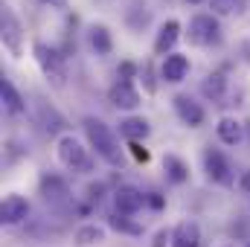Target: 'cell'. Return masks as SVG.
<instances>
[{
  "label": "cell",
  "mask_w": 250,
  "mask_h": 247,
  "mask_svg": "<svg viewBox=\"0 0 250 247\" xmlns=\"http://www.w3.org/2000/svg\"><path fill=\"white\" fill-rule=\"evenodd\" d=\"M209 9L224 18H239L248 9V0H209Z\"/></svg>",
  "instance_id": "cell-22"
},
{
  "label": "cell",
  "mask_w": 250,
  "mask_h": 247,
  "mask_svg": "<svg viewBox=\"0 0 250 247\" xmlns=\"http://www.w3.org/2000/svg\"><path fill=\"white\" fill-rule=\"evenodd\" d=\"M105 236H108L105 227H99V224H82L76 230L73 242H76V247H93V245H99V242H105Z\"/></svg>",
  "instance_id": "cell-19"
},
{
  "label": "cell",
  "mask_w": 250,
  "mask_h": 247,
  "mask_svg": "<svg viewBox=\"0 0 250 247\" xmlns=\"http://www.w3.org/2000/svg\"><path fill=\"white\" fill-rule=\"evenodd\" d=\"M128 151L134 154L137 163H148L151 160V154H148V148H143V143H128Z\"/></svg>",
  "instance_id": "cell-25"
},
{
  "label": "cell",
  "mask_w": 250,
  "mask_h": 247,
  "mask_svg": "<svg viewBox=\"0 0 250 247\" xmlns=\"http://www.w3.org/2000/svg\"><path fill=\"white\" fill-rule=\"evenodd\" d=\"M172 247H201V227L195 221H181L172 230Z\"/></svg>",
  "instance_id": "cell-14"
},
{
  "label": "cell",
  "mask_w": 250,
  "mask_h": 247,
  "mask_svg": "<svg viewBox=\"0 0 250 247\" xmlns=\"http://www.w3.org/2000/svg\"><path fill=\"white\" fill-rule=\"evenodd\" d=\"M0 41L9 50L12 59H21L23 56V26H21L18 15L12 12V6H6V3L0 9Z\"/></svg>",
  "instance_id": "cell-4"
},
{
  "label": "cell",
  "mask_w": 250,
  "mask_h": 247,
  "mask_svg": "<svg viewBox=\"0 0 250 247\" xmlns=\"http://www.w3.org/2000/svg\"><path fill=\"white\" fill-rule=\"evenodd\" d=\"M189 3H201V0H189Z\"/></svg>",
  "instance_id": "cell-32"
},
{
  "label": "cell",
  "mask_w": 250,
  "mask_h": 247,
  "mask_svg": "<svg viewBox=\"0 0 250 247\" xmlns=\"http://www.w3.org/2000/svg\"><path fill=\"white\" fill-rule=\"evenodd\" d=\"M32 56H35V62L41 67L44 79L50 82V87H56V90L67 87V64H64V56L56 47H50L44 41H35L32 44Z\"/></svg>",
  "instance_id": "cell-2"
},
{
  "label": "cell",
  "mask_w": 250,
  "mask_h": 247,
  "mask_svg": "<svg viewBox=\"0 0 250 247\" xmlns=\"http://www.w3.org/2000/svg\"><path fill=\"white\" fill-rule=\"evenodd\" d=\"M137 70H140V67H137L134 62H123V64H120V82H131Z\"/></svg>",
  "instance_id": "cell-26"
},
{
  "label": "cell",
  "mask_w": 250,
  "mask_h": 247,
  "mask_svg": "<svg viewBox=\"0 0 250 247\" xmlns=\"http://www.w3.org/2000/svg\"><path fill=\"white\" fill-rule=\"evenodd\" d=\"M221 247H239V245H221Z\"/></svg>",
  "instance_id": "cell-31"
},
{
  "label": "cell",
  "mask_w": 250,
  "mask_h": 247,
  "mask_svg": "<svg viewBox=\"0 0 250 247\" xmlns=\"http://www.w3.org/2000/svg\"><path fill=\"white\" fill-rule=\"evenodd\" d=\"M239 189H242L245 195H250V172H245V175L239 178Z\"/></svg>",
  "instance_id": "cell-29"
},
{
  "label": "cell",
  "mask_w": 250,
  "mask_h": 247,
  "mask_svg": "<svg viewBox=\"0 0 250 247\" xmlns=\"http://www.w3.org/2000/svg\"><path fill=\"white\" fill-rule=\"evenodd\" d=\"M248 128H250V125H248Z\"/></svg>",
  "instance_id": "cell-33"
},
{
  "label": "cell",
  "mask_w": 250,
  "mask_h": 247,
  "mask_svg": "<svg viewBox=\"0 0 250 247\" xmlns=\"http://www.w3.org/2000/svg\"><path fill=\"white\" fill-rule=\"evenodd\" d=\"M56 154H59V163L67 166L70 172H90V169H93L90 151H87V148L82 145V140L73 137V134H62V137H59Z\"/></svg>",
  "instance_id": "cell-3"
},
{
  "label": "cell",
  "mask_w": 250,
  "mask_h": 247,
  "mask_svg": "<svg viewBox=\"0 0 250 247\" xmlns=\"http://www.w3.org/2000/svg\"><path fill=\"white\" fill-rule=\"evenodd\" d=\"M108 227L114 233H123V236H143V224L131 221L128 215H111L108 218Z\"/></svg>",
  "instance_id": "cell-23"
},
{
  "label": "cell",
  "mask_w": 250,
  "mask_h": 247,
  "mask_svg": "<svg viewBox=\"0 0 250 247\" xmlns=\"http://www.w3.org/2000/svg\"><path fill=\"white\" fill-rule=\"evenodd\" d=\"M87 41H90V50H93L96 56H108V53L114 50L111 32H108V26H102V23H93V26L87 29Z\"/></svg>",
  "instance_id": "cell-17"
},
{
  "label": "cell",
  "mask_w": 250,
  "mask_h": 247,
  "mask_svg": "<svg viewBox=\"0 0 250 247\" xmlns=\"http://www.w3.org/2000/svg\"><path fill=\"white\" fill-rule=\"evenodd\" d=\"M178 38H181V23L178 21H166L160 26V32H157V38H154V53L157 56H172Z\"/></svg>",
  "instance_id": "cell-12"
},
{
  "label": "cell",
  "mask_w": 250,
  "mask_h": 247,
  "mask_svg": "<svg viewBox=\"0 0 250 247\" xmlns=\"http://www.w3.org/2000/svg\"><path fill=\"white\" fill-rule=\"evenodd\" d=\"M204 172L212 184L218 186H233L236 184V175H233V166L230 160L218 151V148H207L204 151Z\"/></svg>",
  "instance_id": "cell-6"
},
{
  "label": "cell",
  "mask_w": 250,
  "mask_h": 247,
  "mask_svg": "<svg viewBox=\"0 0 250 247\" xmlns=\"http://www.w3.org/2000/svg\"><path fill=\"white\" fill-rule=\"evenodd\" d=\"M189 73V59L187 56H181V53H172V56H166V62L160 67V79L163 82H169V84H178V82H184Z\"/></svg>",
  "instance_id": "cell-11"
},
{
  "label": "cell",
  "mask_w": 250,
  "mask_h": 247,
  "mask_svg": "<svg viewBox=\"0 0 250 247\" xmlns=\"http://www.w3.org/2000/svg\"><path fill=\"white\" fill-rule=\"evenodd\" d=\"M0 102H3V108H6L12 117H21V114L26 111V105H23V96L15 90V84H12L9 79H0Z\"/></svg>",
  "instance_id": "cell-16"
},
{
  "label": "cell",
  "mask_w": 250,
  "mask_h": 247,
  "mask_svg": "<svg viewBox=\"0 0 250 247\" xmlns=\"http://www.w3.org/2000/svg\"><path fill=\"white\" fill-rule=\"evenodd\" d=\"M148 123L143 120V117H128V120H123L120 123V134H123L128 143H140V140H146L148 137Z\"/></svg>",
  "instance_id": "cell-20"
},
{
  "label": "cell",
  "mask_w": 250,
  "mask_h": 247,
  "mask_svg": "<svg viewBox=\"0 0 250 247\" xmlns=\"http://www.w3.org/2000/svg\"><path fill=\"white\" fill-rule=\"evenodd\" d=\"M172 105H175V114L181 117V123L189 125V128H198V125L204 123V108L192 99V96H187V93H178L175 99H172Z\"/></svg>",
  "instance_id": "cell-9"
},
{
  "label": "cell",
  "mask_w": 250,
  "mask_h": 247,
  "mask_svg": "<svg viewBox=\"0 0 250 247\" xmlns=\"http://www.w3.org/2000/svg\"><path fill=\"white\" fill-rule=\"evenodd\" d=\"M26 215H29V201L26 198H21V195H6L3 198V204H0V221L6 227H15V224L26 221Z\"/></svg>",
  "instance_id": "cell-8"
},
{
  "label": "cell",
  "mask_w": 250,
  "mask_h": 247,
  "mask_svg": "<svg viewBox=\"0 0 250 247\" xmlns=\"http://www.w3.org/2000/svg\"><path fill=\"white\" fill-rule=\"evenodd\" d=\"M189 38L198 47H215V44H221V23H218V18L207 15V12L192 15V21H189Z\"/></svg>",
  "instance_id": "cell-5"
},
{
  "label": "cell",
  "mask_w": 250,
  "mask_h": 247,
  "mask_svg": "<svg viewBox=\"0 0 250 247\" xmlns=\"http://www.w3.org/2000/svg\"><path fill=\"white\" fill-rule=\"evenodd\" d=\"M108 99L114 108L120 111H134L140 108V90L134 87V82H117L111 90H108Z\"/></svg>",
  "instance_id": "cell-10"
},
{
  "label": "cell",
  "mask_w": 250,
  "mask_h": 247,
  "mask_svg": "<svg viewBox=\"0 0 250 247\" xmlns=\"http://www.w3.org/2000/svg\"><path fill=\"white\" fill-rule=\"evenodd\" d=\"M41 3H47V6H56V9H64V6H67V0H41Z\"/></svg>",
  "instance_id": "cell-30"
},
{
  "label": "cell",
  "mask_w": 250,
  "mask_h": 247,
  "mask_svg": "<svg viewBox=\"0 0 250 247\" xmlns=\"http://www.w3.org/2000/svg\"><path fill=\"white\" fill-rule=\"evenodd\" d=\"M41 195H44V201H50V204H64L67 198H70V186L64 178L59 175H44L41 178Z\"/></svg>",
  "instance_id": "cell-13"
},
{
  "label": "cell",
  "mask_w": 250,
  "mask_h": 247,
  "mask_svg": "<svg viewBox=\"0 0 250 247\" xmlns=\"http://www.w3.org/2000/svg\"><path fill=\"white\" fill-rule=\"evenodd\" d=\"M140 82H143L146 93H157V79H154V64L151 62H146L140 67Z\"/></svg>",
  "instance_id": "cell-24"
},
{
  "label": "cell",
  "mask_w": 250,
  "mask_h": 247,
  "mask_svg": "<svg viewBox=\"0 0 250 247\" xmlns=\"http://www.w3.org/2000/svg\"><path fill=\"white\" fill-rule=\"evenodd\" d=\"M224 90H227V76H224L221 70L209 73V76H207V79L201 82V93H204L207 99H212V102L224 99Z\"/></svg>",
  "instance_id": "cell-18"
},
{
  "label": "cell",
  "mask_w": 250,
  "mask_h": 247,
  "mask_svg": "<svg viewBox=\"0 0 250 247\" xmlns=\"http://www.w3.org/2000/svg\"><path fill=\"white\" fill-rule=\"evenodd\" d=\"M166 245H172V230H157L154 233V242H151V247H166Z\"/></svg>",
  "instance_id": "cell-27"
},
{
  "label": "cell",
  "mask_w": 250,
  "mask_h": 247,
  "mask_svg": "<svg viewBox=\"0 0 250 247\" xmlns=\"http://www.w3.org/2000/svg\"><path fill=\"white\" fill-rule=\"evenodd\" d=\"M163 169H166V178L172 184H187L189 181V166L178 157V154H166L163 157Z\"/></svg>",
  "instance_id": "cell-21"
},
{
  "label": "cell",
  "mask_w": 250,
  "mask_h": 247,
  "mask_svg": "<svg viewBox=\"0 0 250 247\" xmlns=\"http://www.w3.org/2000/svg\"><path fill=\"white\" fill-rule=\"evenodd\" d=\"M215 131H218V140L224 145H239L245 140V125L239 123L236 117H221L218 125H215Z\"/></svg>",
  "instance_id": "cell-15"
},
{
  "label": "cell",
  "mask_w": 250,
  "mask_h": 247,
  "mask_svg": "<svg viewBox=\"0 0 250 247\" xmlns=\"http://www.w3.org/2000/svg\"><path fill=\"white\" fill-rule=\"evenodd\" d=\"M146 204H148L151 209H163V206H166L163 195H157V192H148V195H146Z\"/></svg>",
  "instance_id": "cell-28"
},
{
  "label": "cell",
  "mask_w": 250,
  "mask_h": 247,
  "mask_svg": "<svg viewBox=\"0 0 250 247\" xmlns=\"http://www.w3.org/2000/svg\"><path fill=\"white\" fill-rule=\"evenodd\" d=\"M114 206H117V215H137L146 206V195L134 186H120L114 192Z\"/></svg>",
  "instance_id": "cell-7"
},
{
  "label": "cell",
  "mask_w": 250,
  "mask_h": 247,
  "mask_svg": "<svg viewBox=\"0 0 250 247\" xmlns=\"http://www.w3.org/2000/svg\"><path fill=\"white\" fill-rule=\"evenodd\" d=\"M82 128H84V137H87L90 148H93L105 163H111V166H120V163H123L120 140H117V134L102 123V120H96V117H84V120H82Z\"/></svg>",
  "instance_id": "cell-1"
},
{
  "label": "cell",
  "mask_w": 250,
  "mask_h": 247,
  "mask_svg": "<svg viewBox=\"0 0 250 247\" xmlns=\"http://www.w3.org/2000/svg\"><path fill=\"white\" fill-rule=\"evenodd\" d=\"M248 247H250V245H248Z\"/></svg>",
  "instance_id": "cell-34"
}]
</instances>
